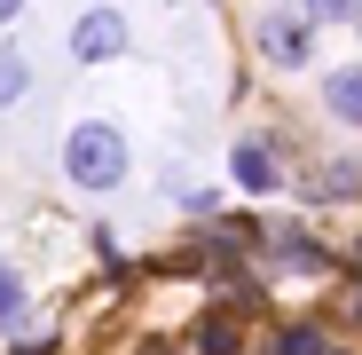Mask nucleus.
<instances>
[{"mask_svg":"<svg viewBox=\"0 0 362 355\" xmlns=\"http://www.w3.org/2000/svg\"><path fill=\"white\" fill-rule=\"evenodd\" d=\"M64 174H71V182L79 190H118V182H127V135H118L110 127V118H87V127H71L64 135Z\"/></svg>","mask_w":362,"mask_h":355,"instance_id":"f257e3e1","label":"nucleus"},{"mask_svg":"<svg viewBox=\"0 0 362 355\" xmlns=\"http://www.w3.org/2000/svg\"><path fill=\"white\" fill-rule=\"evenodd\" d=\"M252 40H260V55L276 72H299L315 55V16H291V9H268L260 24H252Z\"/></svg>","mask_w":362,"mask_h":355,"instance_id":"f03ea898","label":"nucleus"},{"mask_svg":"<svg viewBox=\"0 0 362 355\" xmlns=\"http://www.w3.org/2000/svg\"><path fill=\"white\" fill-rule=\"evenodd\" d=\"M71 55H79V64H110V55H127V16H118V9H79Z\"/></svg>","mask_w":362,"mask_h":355,"instance_id":"7ed1b4c3","label":"nucleus"},{"mask_svg":"<svg viewBox=\"0 0 362 355\" xmlns=\"http://www.w3.org/2000/svg\"><path fill=\"white\" fill-rule=\"evenodd\" d=\"M323 111L339 118V127H362V55L339 72H323Z\"/></svg>","mask_w":362,"mask_h":355,"instance_id":"20e7f679","label":"nucleus"},{"mask_svg":"<svg viewBox=\"0 0 362 355\" xmlns=\"http://www.w3.org/2000/svg\"><path fill=\"white\" fill-rule=\"evenodd\" d=\"M228 166H236V182H245L252 198H268V190H276V150H268L260 135H245V142H236V158H228Z\"/></svg>","mask_w":362,"mask_h":355,"instance_id":"39448f33","label":"nucleus"},{"mask_svg":"<svg viewBox=\"0 0 362 355\" xmlns=\"http://www.w3.org/2000/svg\"><path fill=\"white\" fill-rule=\"evenodd\" d=\"M245 347V332H236L228 316H205V332H197V355H236Z\"/></svg>","mask_w":362,"mask_h":355,"instance_id":"423d86ee","label":"nucleus"},{"mask_svg":"<svg viewBox=\"0 0 362 355\" xmlns=\"http://www.w3.org/2000/svg\"><path fill=\"white\" fill-rule=\"evenodd\" d=\"M24 87H32V64H24L16 47H0V103H16Z\"/></svg>","mask_w":362,"mask_h":355,"instance_id":"0eeeda50","label":"nucleus"},{"mask_svg":"<svg viewBox=\"0 0 362 355\" xmlns=\"http://www.w3.org/2000/svg\"><path fill=\"white\" fill-rule=\"evenodd\" d=\"M0 324H24V276L0 261Z\"/></svg>","mask_w":362,"mask_h":355,"instance_id":"6e6552de","label":"nucleus"},{"mask_svg":"<svg viewBox=\"0 0 362 355\" xmlns=\"http://www.w3.org/2000/svg\"><path fill=\"white\" fill-rule=\"evenodd\" d=\"M276 355H331V347H323V332H315V324H291V332L276 339Z\"/></svg>","mask_w":362,"mask_h":355,"instance_id":"1a4fd4ad","label":"nucleus"},{"mask_svg":"<svg viewBox=\"0 0 362 355\" xmlns=\"http://www.w3.org/2000/svg\"><path fill=\"white\" fill-rule=\"evenodd\" d=\"M24 355H47V347H24Z\"/></svg>","mask_w":362,"mask_h":355,"instance_id":"9d476101","label":"nucleus"},{"mask_svg":"<svg viewBox=\"0 0 362 355\" xmlns=\"http://www.w3.org/2000/svg\"><path fill=\"white\" fill-rule=\"evenodd\" d=\"M331 355H346V347H331Z\"/></svg>","mask_w":362,"mask_h":355,"instance_id":"9b49d317","label":"nucleus"}]
</instances>
